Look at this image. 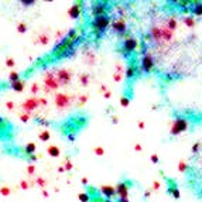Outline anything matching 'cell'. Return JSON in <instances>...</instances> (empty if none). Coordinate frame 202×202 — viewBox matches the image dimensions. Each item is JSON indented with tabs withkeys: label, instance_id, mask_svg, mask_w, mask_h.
<instances>
[{
	"label": "cell",
	"instance_id": "cell-6",
	"mask_svg": "<svg viewBox=\"0 0 202 202\" xmlns=\"http://www.w3.org/2000/svg\"><path fill=\"white\" fill-rule=\"evenodd\" d=\"M110 27H112L113 33H116L117 36L124 37V38L130 37L129 36V31H127V21H126L124 17H117V18H115V20H112Z\"/></svg>",
	"mask_w": 202,
	"mask_h": 202
},
{
	"label": "cell",
	"instance_id": "cell-7",
	"mask_svg": "<svg viewBox=\"0 0 202 202\" xmlns=\"http://www.w3.org/2000/svg\"><path fill=\"white\" fill-rule=\"evenodd\" d=\"M61 86V83L57 79L55 71H47L44 73V91L51 92V91H57Z\"/></svg>",
	"mask_w": 202,
	"mask_h": 202
},
{
	"label": "cell",
	"instance_id": "cell-57",
	"mask_svg": "<svg viewBox=\"0 0 202 202\" xmlns=\"http://www.w3.org/2000/svg\"><path fill=\"white\" fill-rule=\"evenodd\" d=\"M117 116H113V117H112V122H113V123H117Z\"/></svg>",
	"mask_w": 202,
	"mask_h": 202
},
{
	"label": "cell",
	"instance_id": "cell-52",
	"mask_svg": "<svg viewBox=\"0 0 202 202\" xmlns=\"http://www.w3.org/2000/svg\"><path fill=\"white\" fill-rule=\"evenodd\" d=\"M134 150H136V151H141V146H140V144H136V146H134Z\"/></svg>",
	"mask_w": 202,
	"mask_h": 202
},
{
	"label": "cell",
	"instance_id": "cell-51",
	"mask_svg": "<svg viewBox=\"0 0 202 202\" xmlns=\"http://www.w3.org/2000/svg\"><path fill=\"white\" fill-rule=\"evenodd\" d=\"M38 102H40V105H44V106L47 105V101L44 99V98H42V99H38Z\"/></svg>",
	"mask_w": 202,
	"mask_h": 202
},
{
	"label": "cell",
	"instance_id": "cell-38",
	"mask_svg": "<svg viewBox=\"0 0 202 202\" xmlns=\"http://www.w3.org/2000/svg\"><path fill=\"white\" fill-rule=\"evenodd\" d=\"M117 11H119V14H120V17H123L124 14H126V9H124V7H117Z\"/></svg>",
	"mask_w": 202,
	"mask_h": 202
},
{
	"label": "cell",
	"instance_id": "cell-8",
	"mask_svg": "<svg viewBox=\"0 0 202 202\" xmlns=\"http://www.w3.org/2000/svg\"><path fill=\"white\" fill-rule=\"evenodd\" d=\"M107 11H109V6L106 2H95L92 3L91 6V14L92 17H101V16H107Z\"/></svg>",
	"mask_w": 202,
	"mask_h": 202
},
{
	"label": "cell",
	"instance_id": "cell-43",
	"mask_svg": "<svg viewBox=\"0 0 202 202\" xmlns=\"http://www.w3.org/2000/svg\"><path fill=\"white\" fill-rule=\"evenodd\" d=\"M122 76H123V73L116 72V73H115V81H116V82H119L120 79H122Z\"/></svg>",
	"mask_w": 202,
	"mask_h": 202
},
{
	"label": "cell",
	"instance_id": "cell-58",
	"mask_svg": "<svg viewBox=\"0 0 202 202\" xmlns=\"http://www.w3.org/2000/svg\"><path fill=\"white\" fill-rule=\"evenodd\" d=\"M117 202H129V198H124V199H117Z\"/></svg>",
	"mask_w": 202,
	"mask_h": 202
},
{
	"label": "cell",
	"instance_id": "cell-22",
	"mask_svg": "<svg viewBox=\"0 0 202 202\" xmlns=\"http://www.w3.org/2000/svg\"><path fill=\"white\" fill-rule=\"evenodd\" d=\"M47 151H48V154H50L51 157H60V154H61V150L57 146H50Z\"/></svg>",
	"mask_w": 202,
	"mask_h": 202
},
{
	"label": "cell",
	"instance_id": "cell-23",
	"mask_svg": "<svg viewBox=\"0 0 202 202\" xmlns=\"http://www.w3.org/2000/svg\"><path fill=\"white\" fill-rule=\"evenodd\" d=\"M85 60H86V62L89 65H93L96 62V57H95V54L92 51H89V52H85Z\"/></svg>",
	"mask_w": 202,
	"mask_h": 202
},
{
	"label": "cell",
	"instance_id": "cell-19",
	"mask_svg": "<svg viewBox=\"0 0 202 202\" xmlns=\"http://www.w3.org/2000/svg\"><path fill=\"white\" fill-rule=\"evenodd\" d=\"M34 151H36V144H34V143H28V144H26V146L23 147V153L27 157H31L33 154H34Z\"/></svg>",
	"mask_w": 202,
	"mask_h": 202
},
{
	"label": "cell",
	"instance_id": "cell-17",
	"mask_svg": "<svg viewBox=\"0 0 202 202\" xmlns=\"http://www.w3.org/2000/svg\"><path fill=\"white\" fill-rule=\"evenodd\" d=\"M174 5H177L178 7L184 10V11H189L191 10V6H192L194 0H182V2H172Z\"/></svg>",
	"mask_w": 202,
	"mask_h": 202
},
{
	"label": "cell",
	"instance_id": "cell-34",
	"mask_svg": "<svg viewBox=\"0 0 202 202\" xmlns=\"http://www.w3.org/2000/svg\"><path fill=\"white\" fill-rule=\"evenodd\" d=\"M20 119H21V122L27 123L28 120H30V113H26V112H24V113H21V115H20Z\"/></svg>",
	"mask_w": 202,
	"mask_h": 202
},
{
	"label": "cell",
	"instance_id": "cell-40",
	"mask_svg": "<svg viewBox=\"0 0 202 202\" xmlns=\"http://www.w3.org/2000/svg\"><path fill=\"white\" fill-rule=\"evenodd\" d=\"M37 184H38L40 187H45L47 181H45V179H42V178H38V179H37Z\"/></svg>",
	"mask_w": 202,
	"mask_h": 202
},
{
	"label": "cell",
	"instance_id": "cell-54",
	"mask_svg": "<svg viewBox=\"0 0 202 202\" xmlns=\"http://www.w3.org/2000/svg\"><path fill=\"white\" fill-rule=\"evenodd\" d=\"M40 124H42V126H48V122H47V120H40Z\"/></svg>",
	"mask_w": 202,
	"mask_h": 202
},
{
	"label": "cell",
	"instance_id": "cell-50",
	"mask_svg": "<svg viewBox=\"0 0 202 202\" xmlns=\"http://www.w3.org/2000/svg\"><path fill=\"white\" fill-rule=\"evenodd\" d=\"M153 187H154V189H158V188H160V182H157V181H154V184H153Z\"/></svg>",
	"mask_w": 202,
	"mask_h": 202
},
{
	"label": "cell",
	"instance_id": "cell-5",
	"mask_svg": "<svg viewBox=\"0 0 202 202\" xmlns=\"http://www.w3.org/2000/svg\"><path fill=\"white\" fill-rule=\"evenodd\" d=\"M138 48V40L136 37H127V38H124L123 42H122V48H120V52L129 58L132 54H134V51Z\"/></svg>",
	"mask_w": 202,
	"mask_h": 202
},
{
	"label": "cell",
	"instance_id": "cell-15",
	"mask_svg": "<svg viewBox=\"0 0 202 202\" xmlns=\"http://www.w3.org/2000/svg\"><path fill=\"white\" fill-rule=\"evenodd\" d=\"M189 11L194 17H202V2H194Z\"/></svg>",
	"mask_w": 202,
	"mask_h": 202
},
{
	"label": "cell",
	"instance_id": "cell-55",
	"mask_svg": "<svg viewBox=\"0 0 202 202\" xmlns=\"http://www.w3.org/2000/svg\"><path fill=\"white\" fill-rule=\"evenodd\" d=\"M138 129H144V122H138Z\"/></svg>",
	"mask_w": 202,
	"mask_h": 202
},
{
	"label": "cell",
	"instance_id": "cell-41",
	"mask_svg": "<svg viewBox=\"0 0 202 202\" xmlns=\"http://www.w3.org/2000/svg\"><path fill=\"white\" fill-rule=\"evenodd\" d=\"M65 170L69 171V170H72V164H71V161L67 160V163H65Z\"/></svg>",
	"mask_w": 202,
	"mask_h": 202
},
{
	"label": "cell",
	"instance_id": "cell-46",
	"mask_svg": "<svg viewBox=\"0 0 202 202\" xmlns=\"http://www.w3.org/2000/svg\"><path fill=\"white\" fill-rule=\"evenodd\" d=\"M27 168H28V174H34V171H36V170H34V165H28V167H27Z\"/></svg>",
	"mask_w": 202,
	"mask_h": 202
},
{
	"label": "cell",
	"instance_id": "cell-1",
	"mask_svg": "<svg viewBox=\"0 0 202 202\" xmlns=\"http://www.w3.org/2000/svg\"><path fill=\"white\" fill-rule=\"evenodd\" d=\"M82 38V33L79 30H71V31L67 34V37H64L61 40L57 47L54 48V57L55 58H64V57H68L71 51L75 50V44Z\"/></svg>",
	"mask_w": 202,
	"mask_h": 202
},
{
	"label": "cell",
	"instance_id": "cell-10",
	"mask_svg": "<svg viewBox=\"0 0 202 202\" xmlns=\"http://www.w3.org/2000/svg\"><path fill=\"white\" fill-rule=\"evenodd\" d=\"M55 75H57V79L61 85H68L72 79V75H71V71L65 68H61V69H57L55 71Z\"/></svg>",
	"mask_w": 202,
	"mask_h": 202
},
{
	"label": "cell",
	"instance_id": "cell-28",
	"mask_svg": "<svg viewBox=\"0 0 202 202\" xmlns=\"http://www.w3.org/2000/svg\"><path fill=\"white\" fill-rule=\"evenodd\" d=\"M38 137H40V140H41V141H48V140H50V137H51V134H50V132H48V130H44V132H41V133H40V136H38Z\"/></svg>",
	"mask_w": 202,
	"mask_h": 202
},
{
	"label": "cell",
	"instance_id": "cell-35",
	"mask_svg": "<svg viewBox=\"0 0 202 202\" xmlns=\"http://www.w3.org/2000/svg\"><path fill=\"white\" fill-rule=\"evenodd\" d=\"M79 199L82 202H89L91 201V197H89L88 194H81V195H79Z\"/></svg>",
	"mask_w": 202,
	"mask_h": 202
},
{
	"label": "cell",
	"instance_id": "cell-37",
	"mask_svg": "<svg viewBox=\"0 0 202 202\" xmlns=\"http://www.w3.org/2000/svg\"><path fill=\"white\" fill-rule=\"evenodd\" d=\"M78 101H79V105H85L86 101H88V96H86V95H81Z\"/></svg>",
	"mask_w": 202,
	"mask_h": 202
},
{
	"label": "cell",
	"instance_id": "cell-42",
	"mask_svg": "<svg viewBox=\"0 0 202 202\" xmlns=\"http://www.w3.org/2000/svg\"><path fill=\"white\" fill-rule=\"evenodd\" d=\"M6 65H7V67H10V68H13V67H14V61L11 60V58H9V60L6 61Z\"/></svg>",
	"mask_w": 202,
	"mask_h": 202
},
{
	"label": "cell",
	"instance_id": "cell-36",
	"mask_svg": "<svg viewBox=\"0 0 202 202\" xmlns=\"http://www.w3.org/2000/svg\"><path fill=\"white\" fill-rule=\"evenodd\" d=\"M21 5L23 6H33V5H36V0H21Z\"/></svg>",
	"mask_w": 202,
	"mask_h": 202
},
{
	"label": "cell",
	"instance_id": "cell-49",
	"mask_svg": "<svg viewBox=\"0 0 202 202\" xmlns=\"http://www.w3.org/2000/svg\"><path fill=\"white\" fill-rule=\"evenodd\" d=\"M103 95H105V98H106V99H109V98L112 96V92H110V91H106L105 93H103Z\"/></svg>",
	"mask_w": 202,
	"mask_h": 202
},
{
	"label": "cell",
	"instance_id": "cell-47",
	"mask_svg": "<svg viewBox=\"0 0 202 202\" xmlns=\"http://www.w3.org/2000/svg\"><path fill=\"white\" fill-rule=\"evenodd\" d=\"M151 161L154 163V164H157V163H158V156H156V154H153V156H151Z\"/></svg>",
	"mask_w": 202,
	"mask_h": 202
},
{
	"label": "cell",
	"instance_id": "cell-18",
	"mask_svg": "<svg viewBox=\"0 0 202 202\" xmlns=\"http://www.w3.org/2000/svg\"><path fill=\"white\" fill-rule=\"evenodd\" d=\"M24 86H26V82L24 81H17V82H13V83H10V88L13 89L14 92H23L24 91Z\"/></svg>",
	"mask_w": 202,
	"mask_h": 202
},
{
	"label": "cell",
	"instance_id": "cell-14",
	"mask_svg": "<svg viewBox=\"0 0 202 202\" xmlns=\"http://www.w3.org/2000/svg\"><path fill=\"white\" fill-rule=\"evenodd\" d=\"M38 106H40L38 99H37V98H30V99H26V101H24L21 107H23V110H26V113H31L33 110L37 109Z\"/></svg>",
	"mask_w": 202,
	"mask_h": 202
},
{
	"label": "cell",
	"instance_id": "cell-59",
	"mask_svg": "<svg viewBox=\"0 0 202 202\" xmlns=\"http://www.w3.org/2000/svg\"><path fill=\"white\" fill-rule=\"evenodd\" d=\"M150 194H151L150 191H146V192H144V197H146V198H148V197H150Z\"/></svg>",
	"mask_w": 202,
	"mask_h": 202
},
{
	"label": "cell",
	"instance_id": "cell-24",
	"mask_svg": "<svg viewBox=\"0 0 202 202\" xmlns=\"http://www.w3.org/2000/svg\"><path fill=\"white\" fill-rule=\"evenodd\" d=\"M184 24H185L187 27H194V26L197 24V21H195L194 16H188V17H184Z\"/></svg>",
	"mask_w": 202,
	"mask_h": 202
},
{
	"label": "cell",
	"instance_id": "cell-56",
	"mask_svg": "<svg viewBox=\"0 0 202 202\" xmlns=\"http://www.w3.org/2000/svg\"><path fill=\"white\" fill-rule=\"evenodd\" d=\"M68 138L71 141H73V140H75V136H73V134H68Z\"/></svg>",
	"mask_w": 202,
	"mask_h": 202
},
{
	"label": "cell",
	"instance_id": "cell-44",
	"mask_svg": "<svg viewBox=\"0 0 202 202\" xmlns=\"http://www.w3.org/2000/svg\"><path fill=\"white\" fill-rule=\"evenodd\" d=\"M20 187H21L23 189H27L28 188V182H27V181H21V182H20Z\"/></svg>",
	"mask_w": 202,
	"mask_h": 202
},
{
	"label": "cell",
	"instance_id": "cell-45",
	"mask_svg": "<svg viewBox=\"0 0 202 202\" xmlns=\"http://www.w3.org/2000/svg\"><path fill=\"white\" fill-rule=\"evenodd\" d=\"M10 194V189L9 188H6V187H3L2 188V195H9Z\"/></svg>",
	"mask_w": 202,
	"mask_h": 202
},
{
	"label": "cell",
	"instance_id": "cell-32",
	"mask_svg": "<svg viewBox=\"0 0 202 202\" xmlns=\"http://www.w3.org/2000/svg\"><path fill=\"white\" fill-rule=\"evenodd\" d=\"M201 147H202L201 143H195L192 146V154H198V151L201 150Z\"/></svg>",
	"mask_w": 202,
	"mask_h": 202
},
{
	"label": "cell",
	"instance_id": "cell-27",
	"mask_svg": "<svg viewBox=\"0 0 202 202\" xmlns=\"http://www.w3.org/2000/svg\"><path fill=\"white\" fill-rule=\"evenodd\" d=\"M38 41H40V44H42V45H47V44L50 42V37L47 36V34H40V36H38Z\"/></svg>",
	"mask_w": 202,
	"mask_h": 202
},
{
	"label": "cell",
	"instance_id": "cell-12",
	"mask_svg": "<svg viewBox=\"0 0 202 202\" xmlns=\"http://www.w3.org/2000/svg\"><path fill=\"white\" fill-rule=\"evenodd\" d=\"M82 11H83V2H76V3H73L72 7L68 10V14L71 18L76 20V18L81 17Z\"/></svg>",
	"mask_w": 202,
	"mask_h": 202
},
{
	"label": "cell",
	"instance_id": "cell-33",
	"mask_svg": "<svg viewBox=\"0 0 202 202\" xmlns=\"http://www.w3.org/2000/svg\"><path fill=\"white\" fill-rule=\"evenodd\" d=\"M129 103H130V99H129L127 96H123L122 99H120V105L123 106V107H126V106H129Z\"/></svg>",
	"mask_w": 202,
	"mask_h": 202
},
{
	"label": "cell",
	"instance_id": "cell-21",
	"mask_svg": "<svg viewBox=\"0 0 202 202\" xmlns=\"http://www.w3.org/2000/svg\"><path fill=\"white\" fill-rule=\"evenodd\" d=\"M165 26L170 28L171 31H174L175 28H177V26H178V23H177V18H175V17H168V18H167V23H165Z\"/></svg>",
	"mask_w": 202,
	"mask_h": 202
},
{
	"label": "cell",
	"instance_id": "cell-53",
	"mask_svg": "<svg viewBox=\"0 0 202 202\" xmlns=\"http://www.w3.org/2000/svg\"><path fill=\"white\" fill-rule=\"evenodd\" d=\"M101 202H113V199H110V198H105V199H99Z\"/></svg>",
	"mask_w": 202,
	"mask_h": 202
},
{
	"label": "cell",
	"instance_id": "cell-4",
	"mask_svg": "<svg viewBox=\"0 0 202 202\" xmlns=\"http://www.w3.org/2000/svg\"><path fill=\"white\" fill-rule=\"evenodd\" d=\"M188 127H189V120L185 119V117H181V116H177L175 120L171 123L170 133L171 136H179L181 133L187 132Z\"/></svg>",
	"mask_w": 202,
	"mask_h": 202
},
{
	"label": "cell",
	"instance_id": "cell-25",
	"mask_svg": "<svg viewBox=\"0 0 202 202\" xmlns=\"http://www.w3.org/2000/svg\"><path fill=\"white\" fill-rule=\"evenodd\" d=\"M89 81H91V76H89L88 73H83V75H81V78H79V82H81L82 86H88V85H89Z\"/></svg>",
	"mask_w": 202,
	"mask_h": 202
},
{
	"label": "cell",
	"instance_id": "cell-3",
	"mask_svg": "<svg viewBox=\"0 0 202 202\" xmlns=\"http://www.w3.org/2000/svg\"><path fill=\"white\" fill-rule=\"evenodd\" d=\"M156 68V61H154V57L150 52H144L140 58V62H138V71L141 73H150L154 71Z\"/></svg>",
	"mask_w": 202,
	"mask_h": 202
},
{
	"label": "cell",
	"instance_id": "cell-9",
	"mask_svg": "<svg viewBox=\"0 0 202 202\" xmlns=\"http://www.w3.org/2000/svg\"><path fill=\"white\" fill-rule=\"evenodd\" d=\"M72 103V98L67 93H57L55 95V106L58 109H67Z\"/></svg>",
	"mask_w": 202,
	"mask_h": 202
},
{
	"label": "cell",
	"instance_id": "cell-29",
	"mask_svg": "<svg viewBox=\"0 0 202 202\" xmlns=\"http://www.w3.org/2000/svg\"><path fill=\"white\" fill-rule=\"evenodd\" d=\"M17 31L20 34H24V33L27 31V24L26 23H18L17 24Z\"/></svg>",
	"mask_w": 202,
	"mask_h": 202
},
{
	"label": "cell",
	"instance_id": "cell-31",
	"mask_svg": "<svg viewBox=\"0 0 202 202\" xmlns=\"http://www.w3.org/2000/svg\"><path fill=\"white\" fill-rule=\"evenodd\" d=\"M93 153H95L98 157H101V156L105 154V150H103L102 147H95V148H93Z\"/></svg>",
	"mask_w": 202,
	"mask_h": 202
},
{
	"label": "cell",
	"instance_id": "cell-20",
	"mask_svg": "<svg viewBox=\"0 0 202 202\" xmlns=\"http://www.w3.org/2000/svg\"><path fill=\"white\" fill-rule=\"evenodd\" d=\"M168 194H171L175 199H179V189L177 188L175 184H170V187H168Z\"/></svg>",
	"mask_w": 202,
	"mask_h": 202
},
{
	"label": "cell",
	"instance_id": "cell-2",
	"mask_svg": "<svg viewBox=\"0 0 202 202\" xmlns=\"http://www.w3.org/2000/svg\"><path fill=\"white\" fill-rule=\"evenodd\" d=\"M112 24V20H110L109 16H101V17H95L92 18L91 21V28H92V33L96 40H99L103 34L106 33V30L110 27Z\"/></svg>",
	"mask_w": 202,
	"mask_h": 202
},
{
	"label": "cell",
	"instance_id": "cell-60",
	"mask_svg": "<svg viewBox=\"0 0 202 202\" xmlns=\"http://www.w3.org/2000/svg\"><path fill=\"white\" fill-rule=\"evenodd\" d=\"M82 184H85V185H86V184H88V181H86V178H82Z\"/></svg>",
	"mask_w": 202,
	"mask_h": 202
},
{
	"label": "cell",
	"instance_id": "cell-48",
	"mask_svg": "<svg viewBox=\"0 0 202 202\" xmlns=\"http://www.w3.org/2000/svg\"><path fill=\"white\" fill-rule=\"evenodd\" d=\"M6 106H7V109L11 110L14 107V103H13V102H7V103H6Z\"/></svg>",
	"mask_w": 202,
	"mask_h": 202
},
{
	"label": "cell",
	"instance_id": "cell-30",
	"mask_svg": "<svg viewBox=\"0 0 202 202\" xmlns=\"http://www.w3.org/2000/svg\"><path fill=\"white\" fill-rule=\"evenodd\" d=\"M178 170L181 171V172H185V171L188 170V164H187L185 161H179V164H178Z\"/></svg>",
	"mask_w": 202,
	"mask_h": 202
},
{
	"label": "cell",
	"instance_id": "cell-16",
	"mask_svg": "<svg viewBox=\"0 0 202 202\" xmlns=\"http://www.w3.org/2000/svg\"><path fill=\"white\" fill-rule=\"evenodd\" d=\"M137 69L138 67H134V65H129L127 68H126V72H124V75H126V79H133L136 75H137Z\"/></svg>",
	"mask_w": 202,
	"mask_h": 202
},
{
	"label": "cell",
	"instance_id": "cell-39",
	"mask_svg": "<svg viewBox=\"0 0 202 202\" xmlns=\"http://www.w3.org/2000/svg\"><path fill=\"white\" fill-rule=\"evenodd\" d=\"M38 91H40V89H38V85H37V83H33L31 85V93H37Z\"/></svg>",
	"mask_w": 202,
	"mask_h": 202
},
{
	"label": "cell",
	"instance_id": "cell-26",
	"mask_svg": "<svg viewBox=\"0 0 202 202\" xmlns=\"http://www.w3.org/2000/svg\"><path fill=\"white\" fill-rule=\"evenodd\" d=\"M17 81H20V75H18V72H16V71L10 72V75H9V82L13 83V82H17Z\"/></svg>",
	"mask_w": 202,
	"mask_h": 202
},
{
	"label": "cell",
	"instance_id": "cell-13",
	"mask_svg": "<svg viewBox=\"0 0 202 202\" xmlns=\"http://www.w3.org/2000/svg\"><path fill=\"white\" fill-rule=\"evenodd\" d=\"M99 194L103 195L105 198H110V199H113L115 197H117L116 187H112V185H102L101 188H99Z\"/></svg>",
	"mask_w": 202,
	"mask_h": 202
},
{
	"label": "cell",
	"instance_id": "cell-11",
	"mask_svg": "<svg viewBox=\"0 0 202 202\" xmlns=\"http://www.w3.org/2000/svg\"><path fill=\"white\" fill-rule=\"evenodd\" d=\"M129 189H130V182L129 181H122L116 185V191H117V197L119 199H124L129 197Z\"/></svg>",
	"mask_w": 202,
	"mask_h": 202
}]
</instances>
